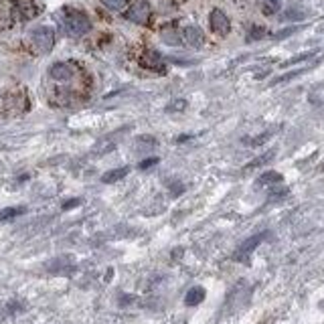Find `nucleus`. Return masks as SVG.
Returning <instances> with one entry per match:
<instances>
[{"label":"nucleus","instance_id":"nucleus-20","mask_svg":"<svg viewBox=\"0 0 324 324\" xmlns=\"http://www.w3.org/2000/svg\"><path fill=\"white\" fill-rule=\"evenodd\" d=\"M286 18L288 20H302V18H304V12H300V10H288L286 12Z\"/></svg>","mask_w":324,"mask_h":324},{"label":"nucleus","instance_id":"nucleus-21","mask_svg":"<svg viewBox=\"0 0 324 324\" xmlns=\"http://www.w3.org/2000/svg\"><path fill=\"white\" fill-rule=\"evenodd\" d=\"M154 164H158V158H156V156H154V158H146V160H142V162H140V168L146 170V168L154 166Z\"/></svg>","mask_w":324,"mask_h":324},{"label":"nucleus","instance_id":"nucleus-11","mask_svg":"<svg viewBox=\"0 0 324 324\" xmlns=\"http://www.w3.org/2000/svg\"><path fill=\"white\" fill-rule=\"evenodd\" d=\"M279 183H282V175L276 170H268L257 179V186H272V185H279Z\"/></svg>","mask_w":324,"mask_h":324},{"label":"nucleus","instance_id":"nucleus-24","mask_svg":"<svg viewBox=\"0 0 324 324\" xmlns=\"http://www.w3.org/2000/svg\"><path fill=\"white\" fill-rule=\"evenodd\" d=\"M179 103H172V105H168V110H183V107L186 105V101L185 99H177Z\"/></svg>","mask_w":324,"mask_h":324},{"label":"nucleus","instance_id":"nucleus-16","mask_svg":"<svg viewBox=\"0 0 324 324\" xmlns=\"http://www.w3.org/2000/svg\"><path fill=\"white\" fill-rule=\"evenodd\" d=\"M314 55H316V51H308V53H302V55H298V57H292L290 61L282 63V67H288V65H294V63H300V61H306V59H310V57H314Z\"/></svg>","mask_w":324,"mask_h":324},{"label":"nucleus","instance_id":"nucleus-8","mask_svg":"<svg viewBox=\"0 0 324 324\" xmlns=\"http://www.w3.org/2000/svg\"><path fill=\"white\" fill-rule=\"evenodd\" d=\"M128 175H130V166H120V168H114V170H107L101 177V183L112 185V183H118V181L126 179Z\"/></svg>","mask_w":324,"mask_h":324},{"label":"nucleus","instance_id":"nucleus-18","mask_svg":"<svg viewBox=\"0 0 324 324\" xmlns=\"http://www.w3.org/2000/svg\"><path fill=\"white\" fill-rule=\"evenodd\" d=\"M264 35H266V31H264L262 27H253V29H251V33H249V37H247V41H257V39H264Z\"/></svg>","mask_w":324,"mask_h":324},{"label":"nucleus","instance_id":"nucleus-13","mask_svg":"<svg viewBox=\"0 0 324 324\" xmlns=\"http://www.w3.org/2000/svg\"><path fill=\"white\" fill-rule=\"evenodd\" d=\"M282 8V0H264V14L272 16Z\"/></svg>","mask_w":324,"mask_h":324},{"label":"nucleus","instance_id":"nucleus-4","mask_svg":"<svg viewBox=\"0 0 324 324\" xmlns=\"http://www.w3.org/2000/svg\"><path fill=\"white\" fill-rule=\"evenodd\" d=\"M209 25H211V31H213V33H217V35H221V37H225V35L231 31V20H229V16H227L223 10H219V8H215V10L209 14Z\"/></svg>","mask_w":324,"mask_h":324},{"label":"nucleus","instance_id":"nucleus-15","mask_svg":"<svg viewBox=\"0 0 324 324\" xmlns=\"http://www.w3.org/2000/svg\"><path fill=\"white\" fill-rule=\"evenodd\" d=\"M101 2L110 8V10H124L126 8V0H101Z\"/></svg>","mask_w":324,"mask_h":324},{"label":"nucleus","instance_id":"nucleus-22","mask_svg":"<svg viewBox=\"0 0 324 324\" xmlns=\"http://www.w3.org/2000/svg\"><path fill=\"white\" fill-rule=\"evenodd\" d=\"M296 31V27H290V29H286V31H279L278 35H276V39H286L288 35H292Z\"/></svg>","mask_w":324,"mask_h":324},{"label":"nucleus","instance_id":"nucleus-14","mask_svg":"<svg viewBox=\"0 0 324 324\" xmlns=\"http://www.w3.org/2000/svg\"><path fill=\"white\" fill-rule=\"evenodd\" d=\"M274 156H276V152H274V150H268L266 154H262V156H257L255 160H251V162L247 164V168H255V166H262V164L270 162V160H272Z\"/></svg>","mask_w":324,"mask_h":324},{"label":"nucleus","instance_id":"nucleus-17","mask_svg":"<svg viewBox=\"0 0 324 324\" xmlns=\"http://www.w3.org/2000/svg\"><path fill=\"white\" fill-rule=\"evenodd\" d=\"M306 69H298V71H292V73H286V75H282V77H276L274 81H272V85H278V83H284V81H290V79H294V77H298V75H302Z\"/></svg>","mask_w":324,"mask_h":324},{"label":"nucleus","instance_id":"nucleus-7","mask_svg":"<svg viewBox=\"0 0 324 324\" xmlns=\"http://www.w3.org/2000/svg\"><path fill=\"white\" fill-rule=\"evenodd\" d=\"M183 35H185V41L188 43L190 47H203L205 45V35H203V31L199 29V27H194V25H190V27H186L185 31H183Z\"/></svg>","mask_w":324,"mask_h":324},{"label":"nucleus","instance_id":"nucleus-3","mask_svg":"<svg viewBox=\"0 0 324 324\" xmlns=\"http://www.w3.org/2000/svg\"><path fill=\"white\" fill-rule=\"evenodd\" d=\"M150 12H152V6L146 0H140V2H134L130 6V10L126 12L128 20H132L136 25H146V20L150 18Z\"/></svg>","mask_w":324,"mask_h":324},{"label":"nucleus","instance_id":"nucleus-6","mask_svg":"<svg viewBox=\"0 0 324 324\" xmlns=\"http://www.w3.org/2000/svg\"><path fill=\"white\" fill-rule=\"evenodd\" d=\"M49 75L55 81H67V79L73 77V67H71L69 63H55V65H51Z\"/></svg>","mask_w":324,"mask_h":324},{"label":"nucleus","instance_id":"nucleus-9","mask_svg":"<svg viewBox=\"0 0 324 324\" xmlns=\"http://www.w3.org/2000/svg\"><path fill=\"white\" fill-rule=\"evenodd\" d=\"M205 288H201V286H194V288H190L188 292H186V296H185V304L186 306H199L201 302L205 300Z\"/></svg>","mask_w":324,"mask_h":324},{"label":"nucleus","instance_id":"nucleus-5","mask_svg":"<svg viewBox=\"0 0 324 324\" xmlns=\"http://www.w3.org/2000/svg\"><path fill=\"white\" fill-rule=\"evenodd\" d=\"M266 235L268 233H259V235H253V237H249L247 241H243L241 245H239V249L235 251V255H233V259H237V262H247V257L251 255V251L262 243L264 239H266Z\"/></svg>","mask_w":324,"mask_h":324},{"label":"nucleus","instance_id":"nucleus-19","mask_svg":"<svg viewBox=\"0 0 324 324\" xmlns=\"http://www.w3.org/2000/svg\"><path fill=\"white\" fill-rule=\"evenodd\" d=\"M162 39H164V43H168V45H181V39L175 33H164Z\"/></svg>","mask_w":324,"mask_h":324},{"label":"nucleus","instance_id":"nucleus-23","mask_svg":"<svg viewBox=\"0 0 324 324\" xmlns=\"http://www.w3.org/2000/svg\"><path fill=\"white\" fill-rule=\"evenodd\" d=\"M81 201L79 199H73V201H67V203H63V211H69V209H73V207H77Z\"/></svg>","mask_w":324,"mask_h":324},{"label":"nucleus","instance_id":"nucleus-2","mask_svg":"<svg viewBox=\"0 0 324 324\" xmlns=\"http://www.w3.org/2000/svg\"><path fill=\"white\" fill-rule=\"evenodd\" d=\"M31 39L41 53H49L55 45V33L51 27H37L31 31Z\"/></svg>","mask_w":324,"mask_h":324},{"label":"nucleus","instance_id":"nucleus-12","mask_svg":"<svg viewBox=\"0 0 324 324\" xmlns=\"http://www.w3.org/2000/svg\"><path fill=\"white\" fill-rule=\"evenodd\" d=\"M27 209L25 207H8V209H2L0 211V221H10L14 217H18V215H23Z\"/></svg>","mask_w":324,"mask_h":324},{"label":"nucleus","instance_id":"nucleus-1","mask_svg":"<svg viewBox=\"0 0 324 324\" xmlns=\"http://www.w3.org/2000/svg\"><path fill=\"white\" fill-rule=\"evenodd\" d=\"M63 23H65L67 33L73 35V37H81V35L92 31V20L88 18V14L81 12V10H65Z\"/></svg>","mask_w":324,"mask_h":324},{"label":"nucleus","instance_id":"nucleus-10","mask_svg":"<svg viewBox=\"0 0 324 324\" xmlns=\"http://www.w3.org/2000/svg\"><path fill=\"white\" fill-rule=\"evenodd\" d=\"M142 63H144V67L156 69V71H162V67H164V61H162V57H160L156 51H148V53L144 55Z\"/></svg>","mask_w":324,"mask_h":324}]
</instances>
